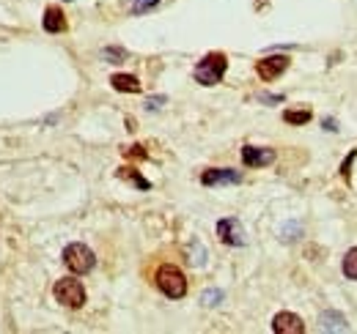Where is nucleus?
<instances>
[{
    "mask_svg": "<svg viewBox=\"0 0 357 334\" xmlns=\"http://www.w3.org/2000/svg\"><path fill=\"white\" fill-rule=\"evenodd\" d=\"M225 69H228V58L223 52H209L198 61L195 66V83L201 85H218L223 80Z\"/></svg>",
    "mask_w": 357,
    "mask_h": 334,
    "instance_id": "1",
    "label": "nucleus"
},
{
    "mask_svg": "<svg viewBox=\"0 0 357 334\" xmlns=\"http://www.w3.org/2000/svg\"><path fill=\"white\" fill-rule=\"evenodd\" d=\"M157 288L165 293L168 299H181L187 293V280H184L181 269L171 266V263L160 266L157 269Z\"/></svg>",
    "mask_w": 357,
    "mask_h": 334,
    "instance_id": "2",
    "label": "nucleus"
},
{
    "mask_svg": "<svg viewBox=\"0 0 357 334\" xmlns=\"http://www.w3.org/2000/svg\"><path fill=\"white\" fill-rule=\"evenodd\" d=\"M63 266L72 271V274H89L91 269L96 266V255L86 247V244H69L63 250Z\"/></svg>",
    "mask_w": 357,
    "mask_h": 334,
    "instance_id": "3",
    "label": "nucleus"
},
{
    "mask_svg": "<svg viewBox=\"0 0 357 334\" xmlns=\"http://www.w3.org/2000/svg\"><path fill=\"white\" fill-rule=\"evenodd\" d=\"M52 291H55V299H58L63 307L80 310V307L86 304V288H83L77 280H72V277H66V280H58Z\"/></svg>",
    "mask_w": 357,
    "mask_h": 334,
    "instance_id": "4",
    "label": "nucleus"
},
{
    "mask_svg": "<svg viewBox=\"0 0 357 334\" xmlns=\"http://www.w3.org/2000/svg\"><path fill=\"white\" fill-rule=\"evenodd\" d=\"M286 69H289V58H286V55H269V58H261V61L256 63L259 77H261V80H267V83L278 80Z\"/></svg>",
    "mask_w": 357,
    "mask_h": 334,
    "instance_id": "5",
    "label": "nucleus"
},
{
    "mask_svg": "<svg viewBox=\"0 0 357 334\" xmlns=\"http://www.w3.org/2000/svg\"><path fill=\"white\" fill-rule=\"evenodd\" d=\"M218 236L228 247H242L245 244V230H242V225L236 219H220L218 222Z\"/></svg>",
    "mask_w": 357,
    "mask_h": 334,
    "instance_id": "6",
    "label": "nucleus"
},
{
    "mask_svg": "<svg viewBox=\"0 0 357 334\" xmlns=\"http://www.w3.org/2000/svg\"><path fill=\"white\" fill-rule=\"evenodd\" d=\"M242 181V173L239 170H231V167H212L201 175V184L204 186H218V184H239Z\"/></svg>",
    "mask_w": 357,
    "mask_h": 334,
    "instance_id": "7",
    "label": "nucleus"
},
{
    "mask_svg": "<svg viewBox=\"0 0 357 334\" xmlns=\"http://www.w3.org/2000/svg\"><path fill=\"white\" fill-rule=\"evenodd\" d=\"M272 332L275 334H303L305 332V324L303 318H297L294 312H278L272 318Z\"/></svg>",
    "mask_w": 357,
    "mask_h": 334,
    "instance_id": "8",
    "label": "nucleus"
},
{
    "mask_svg": "<svg viewBox=\"0 0 357 334\" xmlns=\"http://www.w3.org/2000/svg\"><path fill=\"white\" fill-rule=\"evenodd\" d=\"M242 162L248 167H267L275 162V151L272 148H259V145H245L242 148Z\"/></svg>",
    "mask_w": 357,
    "mask_h": 334,
    "instance_id": "9",
    "label": "nucleus"
},
{
    "mask_svg": "<svg viewBox=\"0 0 357 334\" xmlns=\"http://www.w3.org/2000/svg\"><path fill=\"white\" fill-rule=\"evenodd\" d=\"M45 31L47 33H63L66 31V17L61 8H47L45 11Z\"/></svg>",
    "mask_w": 357,
    "mask_h": 334,
    "instance_id": "10",
    "label": "nucleus"
},
{
    "mask_svg": "<svg viewBox=\"0 0 357 334\" xmlns=\"http://www.w3.org/2000/svg\"><path fill=\"white\" fill-rule=\"evenodd\" d=\"M349 324L341 312H324L321 315V332H347Z\"/></svg>",
    "mask_w": 357,
    "mask_h": 334,
    "instance_id": "11",
    "label": "nucleus"
},
{
    "mask_svg": "<svg viewBox=\"0 0 357 334\" xmlns=\"http://www.w3.org/2000/svg\"><path fill=\"white\" fill-rule=\"evenodd\" d=\"M110 83H113L116 90H121V93H140V80L132 77V74H116Z\"/></svg>",
    "mask_w": 357,
    "mask_h": 334,
    "instance_id": "12",
    "label": "nucleus"
},
{
    "mask_svg": "<svg viewBox=\"0 0 357 334\" xmlns=\"http://www.w3.org/2000/svg\"><path fill=\"white\" fill-rule=\"evenodd\" d=\"M119 178L130 181V184H135V186H137V189H143V192H146V189H151V184H149L137 170H132V167H121V170H119Z\"/></svg>",
    "mask_w": 357,
    "mask_h": 334,
    "instance_id": "13",
    "label": "nucleus"
},
{
    "mask_svg": "<svg viewBox=\"0 0 357 334\" xmlns=\"http://www.w3.org/2000/svg\"><path fill=\"white\" fill-rule=\"evenodd\" d=\"M283 121L294 126L308 124V121H311V110H286V113H283Z\"/></svg>",
    "mask_w": 357,
    "mask_h": 334,
    "instance_id": "14",
    "label": "nucleus"
},
{
    "mask_svg": "<svg viewBox=\"0 0 357 334\" xmlns=\"http://www.w3.org/2000/svg\"><path fill=\"white\" fill-rule=\"evenodd\" d=\"M344 274L357 283V247H352V250L347 252V257H344Z\"/></svg>",
    "mask_w": 357,
    "mask_h": 334,
    "instance_id": "15",
    "label": "nucleus"
},
{
    "mask_svg": "<svg viewBox=\"0 0 357 334\" xmlns=\"http://www.w3.org/2000/svg\"><path fill=\"white\" fill-rule=\"evenodd\" d=\"M102 58L107 63H121V61H127V49H121V47H105L102 49Z\"/></svg>",
    "mask_w": 357,
    "mask_h": 334,
    "instance_id": "16",
    "label": "nucleus"
},
{
    "mask_svg": "<svg viewBox=\"0 0 357 334\" xmlns=\"http://www.w3.org/2000/svg\"><path fill=\"white\" fill-rule=\"evenodd\" d=\"M127 6H130V11H132V14H146V11L157 8V6H160V0H130Z\"/></svg>",
    "mask_w": 357,
    "mask_h": 334,
    "instance_id": "17",
    "label": "nucleus"
},
{
    "mask_svg": "<svg viewBox=\"0 0 357 334\" xmlns=\"http://www.w3.org/2000/svg\"><path fill=\"white\" fill-rule=\"evenodd\" d=\"M124 157H132V159H146V157H149V151H146L143 145H130V148H124Z\"/></svg>",
    "mask_w": 357,
    "mask_h": 334,
    "instance_id": "18",
    "label": "nucleus"
},
{
    "mask_svg": "<svg viewBox=\"0 0 357 334\" xmlns=\"http://www.w3.org/2000/svg\"><path fill=\"white\" fill-rule=\"evenodd\" d=\"M220 299H223V293H220V291H209V293H204V301H206V304H218Z\"/></svg>",
    "mask_w": 357,
    "mask_h": 334,
    "instance_id": "19",
    "label": "nucleus"
},
{
    "mask_svg": "<svg viewBox=\"0 0 357 334\" xmlns=\"http://www.w3.org/2000/svg\"><path fill=\"white\" fill-rule=\"evenodd\" d=\"M355 157H357V151H352V154H349V159L341 165V175H344V178H349V167H352V159H355Z\"/></svg>",
    "mask_w": 357,
    "mask_h": 334,
    "instance_id": "20",
    "label": "nucleus"
},
{
    "mask_svg": "<svg viewBox=\"0 0 357 334\" xmlns=\"http://www.w3.org/2000/svg\"><path fill=\"white\" fill-rule=\"evenodd\" d=\"M162 104H165V99H162V96H154V99H149L146 107H149V110H157V107H162Z\"/></svg>",
    "mask_w": 357,
    "mask_h": 334,
    "instance_id": "21",
    "label": "nucleus"
}]
</instances>
